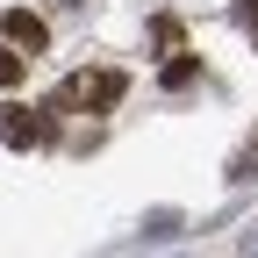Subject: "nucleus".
Listing matches in <instances>:
<instances>
[{
	"mask_svg": "<svg viewBox=\"0 0 258 258\" xmlns=\"http://www.w3.org/2000/svg\"><path fill=\"white\" fill-rule=\"evenodd\" d=\"M165 86H172V93L194 86V57H172V64H165Z\"/></svg>",
	"mask_w": 258,
	"mask_h": 258,
	"instance_id": "20e7f679",
	"label": "nucleus"
},
{
	"mask_svg": "<svg viewBox=\"0 0 258 258\" xmlns=\"http://www.w3.org/2000/svg\"><path fill=\"white\" fill-rule=\"evenodd\" d=\"M237 258H258V230H244V244H237Z\"/></svg>",
	"mask_w": 258,
	"mask_h": 258,
	"instance_id": "423d86ee",
	"label": "nucleus"
},
{
	"mask_svg": "<svg viewBox=\"0 0 258 258\" xmlns=\"http://www.w3.org/2000/svg\"><path fill=\"white\" fill-rule=\"evenodd\" d=\"M22 72H29L22 50H15V43H0V86H22Z\"/></svg>",
	"mask_w": 258,
	"mask_h": 258,
	"instance_id": "7ed1b4c3",
	"label": "nucleus"
},
{
	"mask_svg": "<svg viewBox=\"0 0 258 258\" xmlns=\"http://www.w3.org/2000/svg\"><path fill=\"white\" fill-rule=\"evenodd\" d=\"M0 36H8L15 50H43V43H50V36H43V22L29 15V8H8V15H0Z\"/></svg>",
	"mask_w": 258,
	"mask_h": 258,
	"instance_id": "f03ea898",
	"label": "nucleus"
},
{
	"mask_svg": "<svg viewBox=\"0 0 258 258\" xmlns=\"http://www.w3.org/2000/svg\"><path fill=\"white\" fill-rule=\"evenodd\" d=\"M251 8H258V0H251Z\"/></svg>",
	"mask_w": 258,
	"mask_h": 258,
	"instance_id": "0eeeda50",
	"label": "nucleus"
},
{
	"mask_svg": "<svg viewBox=\"0 0 258 258\" xmlns=\"http://www.w3.org/2000/svg\"><path fill=\"white\" fill-rule=\"evenodd\" d=\"M50 137V115H29V108H8V115H0V144H43Z\"/></svg>",
	"mask_w": 258,
	"mask_h": 258,
	"instance_id": "f257e3e1",
	"label": "nucleus"
},
{
	"mask_svg": "<svg viewBox=\"0 0 258 258\" xmlns=\"http://www.w3.org/2000/svg\"><path fill=\"white\" fill-rule=\"evenodd\" d=\"M172 230H179V215H172V208H158V215L144 222V237H172Z\"/></svg>",
	"mask_w": 258,
	"mask_h": 258,
	"instance_id": "39448f33",
	"label": "nucleus"
}]
</instances>
